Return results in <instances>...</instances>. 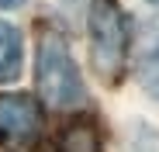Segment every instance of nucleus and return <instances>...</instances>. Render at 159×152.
Returning <instances> with one entry per match:
<instances>
[{
	"instance_id": "f257e3e1",
	"label": "nucleus",
	"mask_w": 159,
	"mask_h": 152,
	"mask_svg": "<svg viewBox=\"0 0 159 152\" xmlns=\"http://www.w3.org/2000/svg\"><path fill=\"white\" fill-rule=\"evenodd\" d=\"M87 31H90V62L100 83L118 87L128 73L131 52V24L118 0H90L87 7Z\"/></svg>"
},
{
	"instance_id": "f03ea898",
	"label": "nucleus",
	"mask_w": 159,
	"mask_h": 152,
	"mask_svg": "<svg viewBox=\"0 0 159 152\" xmlns=\"http://www.w3.org/2000/svg\"><path fill=\"white\" fill-rule=\"evenodd\" d=\"M35 76H38V93L48 107H56V111L83 107V100H87L83 76H80V69L69 56L66 38L56 28H42V35H38Z\"/></svg>"
},
{
	"instance_id": "7ed1b4c3",
	"label": "nucleus",
	"mask_w": 159,
	"mask_h": 152,
	"mask_svg": "<svg viewBox=\"0 0 159 152\" xmlns=\"http://www.w3.org/2000/svg\"><path fill=\"white\" fill-rule=\"evenodd\" d=\"M42 135V104L28 93H0V142L28 152Z\"/></svg>"
},
{
	"instance_id": "20e7f679",
	"label": "nucleus",
	"mask_w": 159,
	"mask_h": 152,
	"mask_svg": "<svg viewBox=\"0 0 159 152\" xmlns=\"http://www.w3.org/2000/svg\"><path fill=\"white\" fill-rule=\"evenodd\" d=\"M48 152H104V135L93 118H73L52 138Z\"/></svg>"
},
{
	"instance_id": "39448f33",
	"label": "nucleus",
	"mask_w": 159,
	"mask_h": 152,
	"mask_svg": "<svg viewBox=\"0 0 159 152\" xmlns=\"http://www.w3.org/2000/svg\"><path fill=\"white\" fill-rule=\"evenodd\" d=\"M21 31L14 24L0 21V83H11L17 80L21 73Z\"/></svg>"
},
{
	"instance_id": "423d86ee",
	"label": "nucleus",
	"mask_w": 159,
	"mask_h": 152,
	"mask_svg": "<svg viewBox=\"0 0 159 152\" xmlns=\"http://www.w3.org/2000/svg\"><path fill=\"white\" fill-rule=\"evenodd\" d=\"M139 83L152 97H159V45H152L149 52L142 56V62H139Z\"/></svg>"
},
{
	"instance_id": "0eeeda50",
	"label": "nucleus",
	"mask_w": 159,
	"mask_h": 152,
	"mask_svg": "<svg viewBox=\"0 0 159 152\" xmlns=\"http://www.w3.org/2000/svg\"><path fill=\"white\" fill-rule=\"evenodd\" d=\"M24 0H0V11H11V7H21Z\"/></svg>"
},
{
	"instance_id": "6e6552de",
	"label": "nucleus",
	"mask_w": 159,
	"mask_h": 152,
	"mask_svg": "<svg viewBox=\"0 0 159 152\" xmlns=\"http://www.w3.org/2000/svg\"><path fill=\"white\" fill-rule=\"evenodd\" d=\"M152 4H159V0H152Z\"/></svg>"
}]
</instances>
